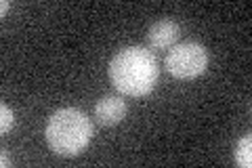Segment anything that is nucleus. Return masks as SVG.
<instances>
[{"label": "nucleus", "mask_w": 252, "mask_h": 168, "mask_svg": "<svg viewBox=\"0 0 252 168\" xmlns=\"http://www.w3.org/2000/svg\"><path fill=\"white\" fill-rule=\"evenodd\" d=\"M107 74L118 93L126 97H143L154 91L160 67L152 51L143 46H126L109 61Z\"/></svg>", "instance_id": "obj_1"}, {"label": "nucleus", "mask_w": 252, "mask_h": 168, "mask_svg": "<svg viewBox=\"0 0 252 168\" xmlns=\"http://www.w3.org/2000/svg\"><path fill=\"white\" fill-rule=\"evenodd\" d=\"M46 143L57 156H78L93 139V124L84 111L76 107L57 109L46 122Z\"/></svg>", "instance_id": "obj_2"}, {"label": "nucleus", "mask_w": 252, "mask_h": 168, "mask_svg": "<svg viewBox=\"0 0 252 168\" xmlns=\"http://www.w3.org/2000/svg\"><path fill=\"white\" fill-rule=\"evenodd\" d=\"M164 66L168 74L177 80L198 78L208 67V51L198 42H181L172 46Z\"/></svg>", "instance_id": "obj_3"}, {"label": "nucleus", "mask_w": 252, "mask_h": 168, "mask_svg": "<svg viewBox=\"0 0 252 168\" xmlns=\"http://www.w3.org/2000/svg\"><path fill=\"white\" fill-rule=\"evenodd\" d=\"M181 36V28L177 21L162 19L156 21L152 28L147 30V44L154 51H166L170 46L177 44V40Z\"/></svg>", "instance_id": "obj_4"}, {"label": "nucleus", "mask_w": 252, "mask_h": 168, "mask_svg": "<svg viewBox=\"0 0 252 168\" xmlns=\"http://www.w3.org/2000/svg\"><path fill=\"white\" fill-rule=\"evenodd\" d=\"M126 101L120 97H103L94 105V120L103 126H114L126 116Z\"/></svg>", "instance_id": "obj_5"}, {"label": "nucleus", "mask_w": 252, "mask_h": 168, "mask_svg": "<svg viewBox=\"0 0 252 168\" xmlns=\"http://www.w3.org/2000/svg\"><path fill=\"white\" fill-rule=\"evenodd\" d=\"M235 162L244 168L252 166V139H250V134H246V137H242L238 141V147H235Z\"/></svg>", "instance_id": "obj_6"}, {"label": "nucleus", "mask_w": 252, "mask_h": 168, "mask_svg": "<svg viewBox=\"0 0 252 168\" xmlns=\"http://www.w3.org/2000/svg\"><path fill=\"white\" fill-rule=\"evenodd\" d=\"M0 114H2V118H0V133L6 134L13 129V109L2 103V105H0Z\"/></svg>", "instance_id": "obj_7"}, {"label": "nucleus", "mask_w": 252, "mask_h": 168, "mask_svg": "<svg viewBox=\"0 0 252 168\" xmlns=\"http://www.w3.org/2000/svg\"><path fill=\"white\" fill-rule=\"evenodd\" d=\"M0 164H2V166H9L11 162H9V158H6L4 154H2V158H0Z\"/></svg>", "instance_id": "obj_8"}]
</instances>
